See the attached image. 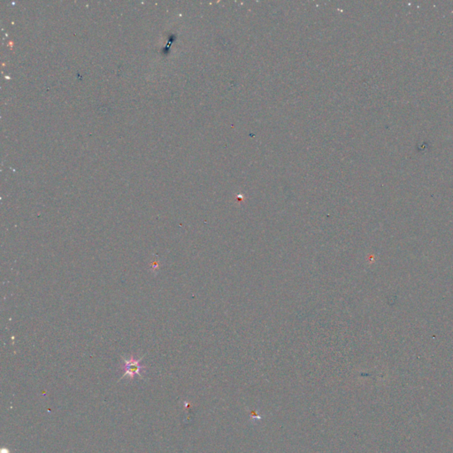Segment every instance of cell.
<instances>
[{
	"label": "cell",
	"instance_id": "1",
	"mask_svg": "<svg viewBox=\"0 0 453 453\" xmlns=\"http://www.w3.org/2000/svg\"><path fill=\"white\" fill-rule=\"evenodd\" d=\"M143 358H140L136 360L134 356H131L129 359H123L124 364H123V370H124V374L122 375L123 378H129L130 380L134 379L136 375H138L140 377H143V373H145V366H143L141 364V361Z\"/></svg>",
	"mask_w": 453,
	"mask_h": 453
}]
</instances>
